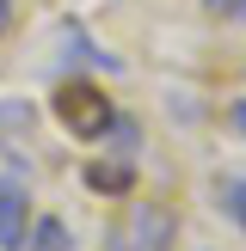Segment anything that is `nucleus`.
<instances>
[{
  "label": "nucleus",
  "mask_w": 246,
  "mask_h": 251,
  "mask_svg": "<svg viewBox=\"0 0 246 251\" xmlns=\"http://www.w3.org/2000/svg\"><path fill=\"white\" fill-rule=\"evenodd\" d=\"M179 215L166 202H123V215L105 227V251H172Z\"/></svg>",
  "instance_id": "1"
},
{
  "label": "nucleus",
  "mask_w": 246,
  "mask_h": 251,
  "mask_svg": "<svg viewBox=\"0 0 246 251\" xmlns=\"http://www.w3.org/2000/svg\"><path fill=\"white\" fill-rule=\"evenodd\" d=\"M56 117H62V129H68L74 141H105V135L117 129V104H111L92 80H62L56 86Z\"/></svg>",
  "instance_id": "2"
},
{
  "label": "nucleus",
  "mask_w": 246,
  "mask_h": 251,
  "mask_svg": "<svg viewBox=\"0 0 246 251\" xmlns=\"http://www.w3.org/2000/svg\"><path fill=\"white\" fill-rule=\"evenodd\" d=\"M25 227H31V196L19 178H0V251H25Z\"/></svg>",
  "instance_id": "3"
},
{
  "label": "nucleus",
  "mask_w": 246,
  "mask_h": 251,
  "mask_svg": "<svg viewBox=\"0 0 246 251\" xmlns=\"http://www.w3.org/2000/svg\"><path fill=\"white\" fill-rule=\"evenodd\" d=\"M31 129H37V104H25V98H0V153L25 159V153H31Z\"/></svg>",
  "instance_id": "4"
},
{
  "label": "nucleus",
  "mask_w": 246,
  "mask_h": 251,
  "mask_svg": "<svg viewBox=\"0 0 246 251\" xmlns=\"http://www.w3.org/2000/svg\"><path fill=\"white\" fill-rule=\"evenodd\" d=\"M209 196H215V208L246 233V178L240 172H215V178H209Z\"/></svg>",
  "instance_id": "5"
},
{
  "label": "nucleus",
  "mask_w": 246,
  "mask_h": 251,
  "mask_svg": "<svg viewBox=\"0 0 246 251\" xmlns=\"http://www.w3.org/2000/svg\"><path fill=\"white\" fill-rule=\"evenodd\" d=\"M25 251H74V233H68V221H56V215H37L31 227H25Z\"/></svg>",
  "instance_id": "6"
},
{
  "label": "nucleus",
  "mask_w": 246,
  "mask_h": 251,
  "mask_svg": "<svg viewBox=\"0 0 246 251\" xmlns=\"http://www.w3.org/2000/svg\"><path fill=\"white\" fill-rule=\"evenodd\" d=\"M86 184H92V190H105V196H129L135 166H129V159H117V166H86Z\"/></svg>",
  "instance_id": "7"
},
{
  "label": "nucleus",
  "mask_w": 246,
  "mask_h": 251,
  "mask_svg": "<svg viewBox=\"0 0 246 251\" xmlns=\"http://www.w3.org/2000/svg\"><path fill=\"white\" fill-rule=\"evenodd\" d=\"M203 12H215L228 25H246V0H203Z\"/></svg>",
  "instance_id": "8"
},
{
  "label": "nucleus",
  "mask_w": 246,
  "mask_h": 251,
  "mask_svg": "<svg viewBox=\"0 0 246 251\" xmlns=\"http://www.w3.org/2000/svg\"><path fill=\"white\" fill-rule=\"evenodd\" d=\"M228 123H234V135H246V98H234V104H228Z\"/></svg>",
  "instance_id": "9"
},
{
  "label": "nucleus",
  "mask_w": 246,
  "mask_h": 251,
  "mask_svg": "<svg viewBox=\"0 0 246 251\" xmlns=\"http://www.w3.org/2000/svg\"><path fill=\"white\" fill-rule=\"evenodd\" d=\"M12 31V0H0V37Z\"/></svg>",
  "instance_id": "10"
}]
</instances>
